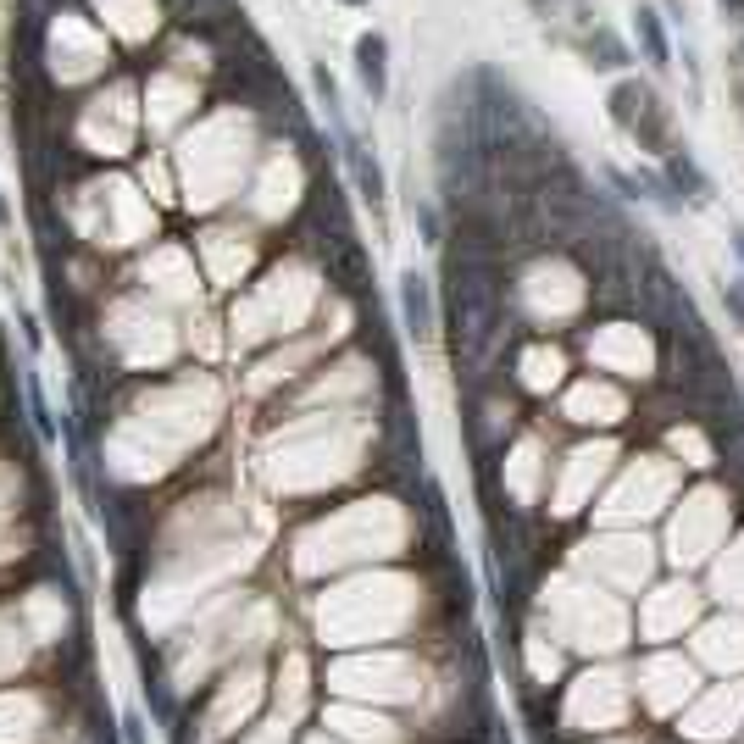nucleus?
<instances>
[{
	"label": "nucleus",
	"mask_w": 744,
	"mask_h": 744,
	"mask_svg": "<svg viewBox=\"0 0 744 744\" xmlns=\"http://www.w3.org/2000/svg\"><path fill=\"white\" fill-rule=\"evenodd\" d=\"M356 73H362V89L372 100H383V89H389V45H383V34L356 39Z\"/></svg>",
	"instance_id": "obj_1"
},
{
	"label": "nucleus",
	"mask_w": 744,
	"mask_h": 744,
	"mask_svg": "<svg viewBox=\"0 0 744 744\" xmlns=\"http://www.w3.org/2000/svg\"><path fill=\"white\" fill-rule=\"evenodd\" d=\"M400 306H405V322H412V333H434V300H428V284L417 278V273H405V284H400Z\"/></svg>",
	"instance_id": "obj_2"
},
{
	"label": "nucleus",
	"mask_w": 744,
	"mask_h": 744,
	"mask_svg": "<svg viewBox=\"0 0 744 744\" xmlns=\"http://www.w3.org/2000/svg\"><path fill=\"white\" fill-rule=\"evenodd\" d=\"M351 6H362V0H351Z\"/></svg>",
	"instance_id": "obj_3"
}]
</instances>
